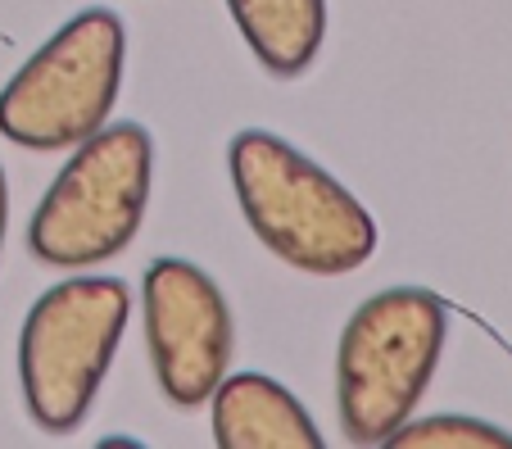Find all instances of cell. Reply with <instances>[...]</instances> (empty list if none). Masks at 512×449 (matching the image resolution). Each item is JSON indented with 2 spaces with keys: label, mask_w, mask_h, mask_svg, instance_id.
<instances>
[{
  "label": "cell",
  "mask_w": 512,
  "mask_h": 449,
  "mask_svg": "<svg viewBox=\"0 0 512 449\" xmlns=\"http://www.w3.org/2000/svg\"><path fill=\"white\" fill-rule=\"evenodd\" d=\"M449 313L426 286H390L358 304L336 345L340 436L377 449L417 413L445 350Z\"/></svg>",
  "instance_id": "obj_2"
},
{
  "label": "cell",
  "mask_w": 512,
  "mask_h": 449,
  "mask_svg": "<svg viewBox=\"0 0 512 449\" xmlns=\"http://www.w3.org/2000/svg\"><path fill=\"white\" fill-rule=\"evenodd\" d=\"M223 449H322L309 409L268 372H227L209 395Z\"/></svg>",
  "instance_id": "obj_7"
},
{
  "label": "cell",
  "mask_w": 512,
  "mask_h": 449,
  "mask_svg": "<svg viewBox=\"0 0 512 449\" xmlns=\"http://www.w3.org/2000/svg\"><path fill=\"white\" fill-rule=\"evenodd\" d=\"M127 323L132 291L123 277H68L28 309L19 332V391L46 436H68L87 422Z\"/></svg>",
  "instance_id": "obj_4"
},
{
  "label": "cell",
  "mask_w": 512,
  "mask_h": 449,
  "mask_svg": "<svg viewBox=\"0 0 512 449\" xmlns=\"http://www.w3.org/2000/svg\"><path fill=\"white\" fill-rule=\"evenodd\" d=\"M245 46L272 78H300L327 41V0H227Z\"/></svg>",
  "instance_id": "obj_8"
},
{
  "label": "cell",
  "mask_w": 512,
  "mask_h": 449,
  "mask_svg": "<svg viewBox=\"0 0 512 449\" xmlns=\"http://www.w3.org/2000/svg\"><path fill=\"white\" fill-rule=\"evenodd\" d=\"M155 182V141L141 123H105L73 146L41 205L32 209L28 250L46 268H100L141 232Z\"/></svg>",
  "instance_id": "obj_3"
},
{
  "label": "cell",
  "mask_w": 512,
  "mask_h": 449,
  "mask_svg": "<svg viewBox=\"0 0 512 449\" xmlns=\"http://www.w3.org/2000/svg\"><path fill=\"white\" fill-rule=\"evenodd\" d=\"M227 168L250 232L281 264L313 277H340L377 254L381 232L368 205L277 132H236Z\"/></svg>",
  "instance_id": "obj_1"
},
{
  "label": "cell",
  "mask_w": 512,
  "mask_h": 449,
  "mask_svg": "<svg viewBox=\"0 0 512 449\" xmlns=\"http://www.w3.org/2000/svg\"><path fill=\"white\" fill-rule=\"evenodd\" d=\"M5 227H10V182H5V168H0V245H5Z\"/></svg>",
  "instance_id": "obj_10"
},
{
  "label": "cell",
  "mask_w": 512,
  "mask_h": 449,
  "mask_svg": "<svg viewBox=\"0 0 512 449\" xmlns=\"http://www.w3.org/2000/svg\"><path fill=\"white\" fill-rule=\"evenodd\" d=\"M145 350L164 400L173 409L209 404L232 368V309L223 291L191 259H155L141 282Z\"/></svg>",
  "instance_id": "obj_6"
},
{
  "label": "cell",
  "mask_w": 512,
  "mask_h": 449,
  "mask_svg": "<svg viewBox=\"0 0 512 449\" xmlns=\"http://www.w3.org/2000/svg\"><path fill=\"white\" fill-rule=\"evenodd\" d=\"M390 449H512V431L476 422L467 413H440V418H408L395 436L386 440Z\"/></svg>",
  "instance_id": "obj_9"
},
{
  "label": "cell",
  "mask_w": 512,
  "mask_h": 449,
  "mask_svg": "<svg viewBox=\"0 0 512 449\" xmlns=\"http://www.w3.org/2000/svg\"><path fill=\"white\" fill-rule=\"evenodd\" d=\"M127 32L105 5L73 14L0 87V132L23 150H73L109 123L123 91Z\"/></svg>",
  "instance_id": "obj_5"
}]
</instances>
